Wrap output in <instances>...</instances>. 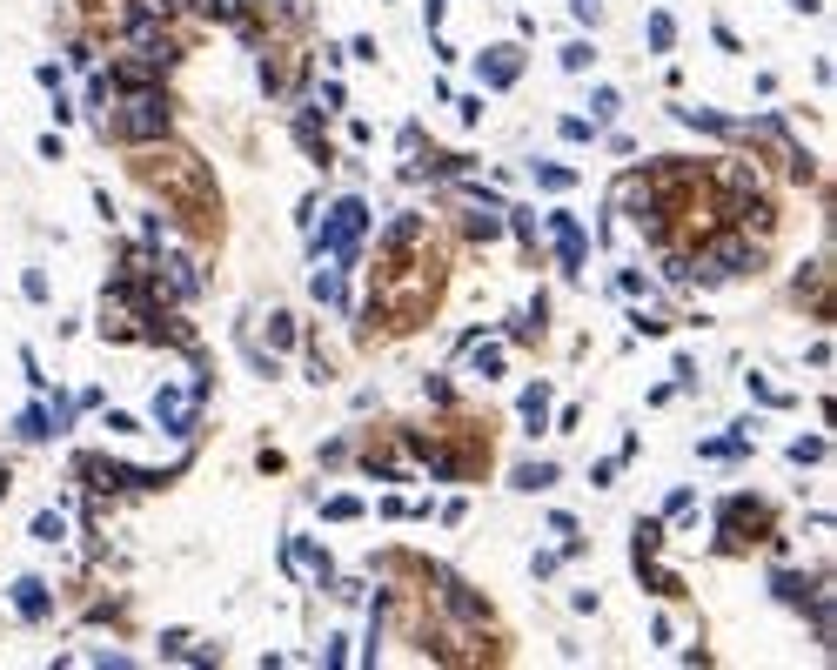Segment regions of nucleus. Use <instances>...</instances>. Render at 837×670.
<instances>
[{
    "mask_svg": "<svg viewBox=\"0 0 837 670\" xmlns=\"http://www.w3.org/2000/svg\"><path fill=\"white\" fill-rule=\"evenodd\" d=\"M288 134L302 141V155H309L315 168H335L329 141H322V108H309V101H295V114H288Z\"/></svg>",
    "mask_w": 837,
    "mask_h": 670,
    "instance_id": "9",
    "label": "nucleus"
},
{
    "mask_svg": "<svg viewBox=\"0 0 837 670\" xmlns=\"http://www.w3.org/2000/svg\"><path fill=\"white\" fill-rule=\"evenodd\" d=\"M469 349H476V376H489V382H503V376H509V356L496 349V342H483V335H476Z\"/></svg>",
    "mask_w": 837,
    "mask_h": 670,
    "instance_id": "19",
    "label": "nucleus"
},
{
    "mask_svg": "<svg viewBox=\"0 0 837 670\" xmlns=\"http://www.w3.org/2000/svg\"><path fill=\"white\" fill-rule=\"evenodd\" d=\"M7 603H14V617H21V624H47V617H54V590H47L41 577H14Z\"/></svg>",
    "mask_w": 837,
    "mask_h": 670,
    "instance_id": "10",
    "label": "nucleus"
},
{
    "mask_svg": "<svg viewBox=\"0 0 837 670\" xmlns=\"http://www.w3.org/2000/svg\"><path fill=\"white\" fill-rule=\"evenodd\" d=\"M791 463H804V469L824 463V436H797V443H791Z\"/></svg>",
    "mask_w": 837,
    "mask_h": 670,
    "instance_id": "30",
    "label": "nucleus"
},
{
    "mask_svg": "<svg viewBox=\"0 0 837 670\" xmlns=\"http://www.w3.org/2000/svg\"><path fill=\"white\" fill-rule=\"evenodd\" d=\"M449 108L463 114V128H476V121H483V94H463V101H449Z\"/></svg>",
    "mask_w": 837,
    "mask_h": 670,
    "instance_id": "33",
    "label": "nucleus"
},
{
    "mask_svg": "<svg viewBox=\"0 0 837 670\" xmlns=\"http://www.w3.org/2000/svg\"><path fill=\"white\" fill-rule=\"evenodd\" d=\"M315 302H329V309L349 315V268L335 262V268H315Z\"/></svg>",
    "mask_w": 837,
    "mask_h": 670,
    "instance_id": "17",
    "label": "nucleus"
},
{
    "mask_svg": "<svg viewBox=\"0 0 837 670\" xmlns=\"http://www.w3.org/2000/svg\"><path fill=\"white\" fill-rule=\"evenodd\" d=\"M710 34H717V47H724V54H737V47H744V41H737V27H730V21H717V27H710Z\"/></svg>",
    "mask_w": 837,
    "mask_h": 670,
    "instance_id": "41",
    "label": "nucleus"
},
{
    "mask_svg": "<svg viewBox=\"0 0 837 670\" xmlns=\"http://www.w3.org/2000/svg\"><path fill=\"white\" fill-rule=\"evenodd\" d=\"M556 483V463H516L509 469V490H523V496H543Z\"/></svg>",
    "mask_w": 837,
    "mask_h": 670,
    "instance_id": "18",
    "label": "nucleus"
},
{
    "mask_svg": "<svg viewBox=\"0 0 837 670\" xmlns=\"http://www.w3.org/2000/svg\"><path fill=\"white\" fill-rule=\"evenodd\" d=\"M690 516H697V496H690V490L663 496V523H690Z\"/></svg>",
    "mask_w": 837,
    "mask_h": 670,
    "instance_id": "25",
    "label": "nucleus"
},
{
    "mask_svg": "<svg viewBox=\"0 0 837 670\" xmlns=\"http://www.w3.org/2000/svg\"><path fill=\"white\" fill-rule=\"evenodd\" d=\"M750 396L764 402V409H791V389H777L771 376H750Z\"/></svg>",
    "mask_w": 837,
    "mask_h": 670,
    "instance_id": "23",
    "label": "nucleus"
},
{
    "mask_svg": "<svg viewBox=\"0 0 837 670\" xmlns=\"http://www.w3.org/2000/svg\"><path fill=\"white\" fill-rule=\"evenodd\" d=\"M617 295H643V275H637V268H617Z\"/></svg>",
    "mask_w": 837,
    "mask_h": 670,
    "instance_id": "42",
    "label": "nucleus"
},
{
    "mask_svg": "<svg viewBox=\"0 0 837 670\" xmlns=\"http://www.w3.org/2000/svg\"><path fill=\"white\" fill-rule=\"evenodd\" d=\"M195 416H201V389H195V382H188V389L168 382V389L155 396V423L168 429V436H195Z\"/></svg>",
    "mask_w": 837,
    "mask_h": 670,
    "instance_id": "7",
    "label": "nucleus"
},
{
    "mask_svg": "<svg viewBox=\"0 0 837 670\" xmlns=\"http://www.w3.org/2000/svg\"><path fill=\"white\" fill-rule=\"evenodd\" d=\"M242 342H248V335H242ZM295 342H302L295 315H288V309H268V315H262V342H255V349H268V356H288Z\"/></svg>",
    "mask_w": 837,
    "mask_h": 670,
    "instance_id": "12",
    "label": "nucleus"
},
{
    "mask_svg": "<svg viewBox=\"0 0 837 670\" xmlns=\"http://www.w3.org/2000/svg\"><path fill=\"white\" fill-rule=\"evenodd\" d=\"M777 536V510L764 496H730L724 510H717V557H737L750 543H771Z\"/></svg>",
    "mask_w": 837,
    "mask_h": 670,
    "instance_id": "5",
    "label": "nucleus"
},
{
    "mask_svg": "<svg viewBox=\"0 0 837 670\" xmlns=\"http://www.w3.org/2000/svg\"><path fill=\"white\" fill-rule=\"evenodd\" d=\"M791 7H797V14H817V7H824V0H791Z\"/></svg>",
    "mask_w": 837,
    "mask_h": 670,
    "instance_id": "43",
    "label": "nucleus"
},
{
    "mask_svg": "<svg viewBox=\"0 0 837 670\" xmlns=\"http://www.w3.org/2000/svg\"><path fill=\"white\" fill-rule=\"evenodd\" d=\"M322 516H329V523H355V516H362V496H329Z\"/></svg>",
    "mask_w": 837,
    "mask_h": 670,
    "instance_id": "29",
    "label": "nucleus"
},
{
    "mask_svg": "<svg viewBox=\"0 0 837 670\" xmlns=\"http://www.w3.org/2000/svg\"><path fill=\"white\" fill-rule=\"evenodd\" d=\"M0 496H7V463H0Z\"/></svg>",
    "mask_w": 837,
    "mask_h": 670,
    "instance_id": "44",
    "label": "nucleus"
},
{
    "mask_svg": "<svg viewBox=\"0 0 837 670\" xmlns=\"http://www.w3.org/2000/svg\"><path fill=\"white\" fill-rule=\"evenodd\" d=\"M14 436H21V443H47V436H61V429H54V402H27L21 416H14Z\"/></svg>",
    "mask_w": 837,
    "mask_h": 670,
    "instance_id": "16",
    "label": "nucleus"
},
{
    "mask_svg": "<svg viewBox=\"0 0 837 670\" xmlns=\"http://www.w3.org/2000/svg\"><path fill=\"white\" fill-rule=\"evenodd\" d=\"M536 181L563 195V188H576V168H563V161H536Z\"/></svg>",
    "mask_w": 837,
    "mask_h": 670,
    "instance_id": "24",
    "label": "nucleus"
},
{
    "mask_svg": "<svg viewBox=\"0 0 837 670\" xmlns=\"http://www.w3.org/2000/svg\"><path fill=\"white\" fill-rule=\"evenodd\" d=\"M108 436H141V416H128V409H108Z\"/></svg>",
    "mask_w": 837,
    "mask_h": 670,
    "instance_id": "31",
    "label": "nucleus"
},
{
    "mask_svg": "<svg viewBox=\"0 0 837 670\" xmlns=\"http://www.w3.org/2000/svg\"><path fill=\"white\" fill-rule=\"evenodd\" d=\"M362 242H369V201L349 188V195H335V201H329V222L309 235V248H315V255H335L342 268H355Z\"/></svg>",
    "mask_w": 837,
    "mask_h": 670,
    "instance_id": "3",
    "label": "nucleus"
},
{
    "mask_svg": "<svg viewBox=\"0 0 837 670\" xmlns=\"http://www.w3.org/2000/svg\"><path fill=\"white\" fill-rule=\"evenodd\" d=\"M516 416H523V436H550V382H529L516 396Z\"/></svg>",
    "mask_w": 837,
    "mask_h": 670,
    "instance_id": "13",
    "label": "nucleus"
},
{
    "mask_svg": "<svg viewBox=\"0 0 837 670\" xmlns=\"http://www.w3.org/2000/svg\"><path fill=\"white\" fill-rule=\"evenodd\" d=\"M596 67V47L590 41H563V74H590Z\"/></svg>",
    "mask_w": 837,
    "mask_h": 670,
    "instance_id": "22",
    "label": "nucleus"
},
{
    "mask_svg": "<svg viewBox=\"0 0 837 670\" xmlns=\"http://www.w3.org/2000/svg\"><path fill=\"white\" fill-rule=\"evenodd\" d=\"M74 476H81L94 496H128V490H161V483H175L181 469H134V463L101 456V449H81V456H74Z\"/></svg>",
    "mask_w": 837,
    "mask_h": 670,
    "instance_id": "4",
    "label": "nucleus"
},
{
    "mask_svg": "<svg viewBox=\"0 0 837 670\" xmlns=\"http://www.w3.org/2000/svg\"><path fill=\"white\" fill-rule=\"evenodd\" d=\"M349 54H355V61H382V47H375V34H355V41H349Z\"/></svg>",
    "mask_w": 837,
    "mask_h": 670,
    "instance_id": "39",
    "label": "nucleus"
},
{
    "mask_svg": "<svg viewBox=\"0 0 837 670\" xmlns=\"http://www.w3.org/2000/svg\"><path fill=\"white\" fill-rule=\"evenodd\" d=\"M476 74H483V88H516V81H523V47L516 41L483 47V54H476Z\"/></svg>",
    "mask_w": 837,
    "mask_h": 670,
    "instance_id": "8",
    "label": "nucleus"
},
{
    "mask_svg": "<svg viewBox=\"0 0 837 670\" xmlns=\"http://www.w3.org/2000/svg\"><path fill=\"white\" fill-rule=\"evenodd\" d=\"M677 121H690V128H704V134H730V114H717V108H670Z\"/></svg>",
    "mask_w": 837,
    "mask_h": 670,
    "instance_id": "20",
    "label": "nucleus"
},
{
    "mask_svg": "<svg viewBox=\"0 0 837 670\" xmlns=\"http://www.w3.org/2000/svg\"><path fill=\"white\" fill-rule=\"evenodd\" d=\"M617 114H623V94L617 88H596L590 94V121H617Z\"/></svg>",
    "mask_w": 837,
    "mask_h": 670,
    "instance_id": "26",
    "label": "nucleus"
},
{
    "mask_svg": "<svg viewBox=\"0 0 837 670\" xmlns=\"http://www.w3.org/2000/svg\"><path fill=\"white\" fill-rule=\"evenodd\" d=\"M617 469H623V456H603V463L590 469V483H596V490H610V483H617Z\"/></svg>",
    "mask_w": 837,
    "mask_h": 670,
    "instance_id": "32",
    "label": "nucleus"
},
{
    "mask_svg": "<svg viewBox=\"0 0 837 670\" xmlns=\"http://www.w3.org/2000/svg\"><path fill=\"white\" fill-rule=\"evenodd\" d=\"M650 47H657V54H670V47H677V14H650Z\"/></svg>",
    "mask_w": 837,
    "mask_h": 670,
    "instance_id": "21",
    "label": "nucleus"
},
{
    "mask_svg": "<svg viewBox=\"0 0 837 670\" xmlns=\"http://www.w3.org/2000/svg\"><path fill=\"white\" fill-rule=\"evenodd\" d=\"M543 235H550V248H556V268L576 282V268H583V255H590V235L576 228V215L570 208H550V215H543Z\"/></svg>",
    "mask_w": 837,
    "mask_h": 670,
    "instance_id": "6",
    "label": "nucleus"
},
{
    "mask_svg": "<svg viewBox=\"0 0 837 670\" xmlns=\"http://www.w3.org/2000/svg\"><path fill=\"white\" fill-rule=\"evenodd\" d=\"M670 382H677V389H697V362L677 356V362H670Z\"/></svg>",
    "mask_w": 837,
    "mask_h": 670,
    "instance_id": "37",
    "label": "nucleus"
},
{
    "mask_svg": "<svg viewBox=\"0 0 837 670\" xmlns=\"http://www.w3.org/2000/svg\"><path fill=\"white\" fill-rule=\"evenodd\" d=\"M21 295H27V302H47V275H41V268H27V275H21Z\"/></svg>",
    "mask_w": 837,
    "mask_h": 670,
    "instance_id": "36",
    "label": "nucleus"
},
{
    "mask_svg": "<svg viewBox=\"0 0 837 670\" xmlns=\"http://www.w3.org/2000/svg\"><path fill=\"white\" fill-rule=\"evenodd\" d=\"M208 14H215V21H228L235 34H248V27H262L268 0H208Z\"/></svg>",
    "mask_w": 837,
    "mask_h": 670,
    "instance_id": "15",
    "label": "nucleus"
},
{
    "mask_svg": "<svg viewBox=\"0 0 837 670\" xmlns=\"http://www.w3.org/2000/svg\"><path fill=\"white\" fill-rule=\"evenodd\" d=\"M630 322H637V335H663V329H670V322H663V315H650V309H637Z\"/></svg>",
    "mask_w": 837,
    "mask_h": 670,
    "instance_id": "40",
    "label": "nucleus"
},
{
    "mask_svg": "<svg viewBox=\"0 0 837 670\" xmlns=\"http://www.w3.org/2000/svg\"><path fill=\"white\" fill-rule=\"evenodd\" d=\"M101 128L128 148H148V141H168L175 134V94L168 88H114Z\"/></svg>",
    "mask_w": 837,
    "mask_h": 670,
    "instance_id": "2",
    "label": "nucleus"
},
{
    "mask_svg": "<svg viewBox=\"0 0 837 670\" xmlns=\"http://www.w3.org/2000/svg\"><path fill=\"white\" fill-rule=\"evenodd\" d=\"M570 14H576L583 27H596V21H603V0H570Z\"/></svg>",
    "mask_w": 837,
    "mask_h": 670,
    "instance_id": "38",
    "label": "nucleus"
},
{
    "mask_svg": "<svg viewBox=\"0 0 837 670\" xmlns=\"http://www.w3.org/2000/svg\"><path fill=\"white\" fill-rule=\"evenodd\" d=\"M817 583H824V577H804V570H771V597L791 603V610H804V603L817 597Z\"/></svg>",
    "mask_w": 837,
    "mask_h": 670,
    "instance_id": "14",
    "label": "nucleus"
},
{
    "mask_svg": "<svg viewBox=\"0 0 837 670\" xmlns=\"http://www.w3.org/2000/svg\"><path fill=\"white\" fill-rule=\"evenodd\" d=\"M282 570H288V577H302V570H309V577L322 583L335 563H329V550H322V543H309V536H288V543H282Z\"/></svg>",
    "mask_w": 837,
    "mask_h": 670,
    "instance_id": "11",
    "label": "nucleus"
},
{
    "mask_svg": "<svg viewBox=\"0 0 837 670\" xmlns=\"http://www.w3.org/2000/svg\"><path fill=\"white\" fill-rule=\"evenodd\" d=\"M349 108V94H342V81H322V114H342Z\"/></svg>",
    "mask_w": 837,
    "mask_h": 670,
    "instance_id": "34",
    "label": "nucleus"
},
{
    "mask_svg": "<svg viewBox=\"0 0 837 670\" xmlns=\"http://www.w3.org/2000/svg\"><path fill=\"white\" fill-rule=\"evenodd\" d=\"M556 128H563V141H590V134H596V121H576V114H563Z\"/></svg>",
    "mask_w": 837,
    "mask_h": 670,
    "instance_id": "35",
    "label": "nucleus"
},
{
    "mask_svg": "<svg viewBox=\"0 0 837 670\" xmlns=\"http://www.w3.org/2000/svg\"><path fill=\"white\" fill-rule=\"evenodd\" d=\"M128 175L141 181V188H155V195L168 201V215H175L181 228H201V235H215V228H221V195H215L208 168H201V161L188 155V148L148 141V148H134Z\"/></svg>",
    "mask_w": 837,
    "mask_h": 670,
    "instance_id": "1",
    "label": "nucleus"
},
{
    "mask_svg": "<svg viewBox=\"0 0 837 670\" xmlns=\"http://www.w3.org/2000/svg\"><path fill=\"white\" fill-rule=\"evenodd\" d=\"M61 530H67V516H61V510H41L27 536H34V543H61Z\"/></svg>",
    "mask_w": 837,
    "mask_h": 670,
    "instance_id": "27",
    "label": "nucleus"
},
{
    "mask_svg": "<svg viewBox=\"0 0 837 670\" xmlns=\"http://www.w3.org/2000/svg\"><path fill=\"white\" fill-rule=\"evenodd\" d=\"M268 14L282 27H309V0H268Z\"/></svg>",
    "mask_w": 837,
    "mask_h": 670,
    "instance_id": "28",
    "label": "nucleus"
}]
</instances>
